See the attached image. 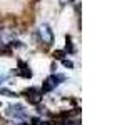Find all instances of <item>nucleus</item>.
<instances>
[{
	"instance_id": "nucleus-7",
	"label": "nucleus",
	"mask_w": 122,
	"mask_h": 125,
	"mask_svg": "<svg viewBox=\"0 0 122 125\" xmlns=\"http://www.w3.org/2000/svg\"><path fill=\"white\" fill-rule=\"evenodd\" d=\"M0 50H2V43H0Z\"/></svg>"
},
{
	"instance_id": "nucleus-5",
	"label": "nucleus",
	"mask_w": 122,
	"mask_h": 125,
	"mask_svg": "<svg viewBox=\"0 0 122 125\" xmlns=\"http://www.w3.org/2000/svg\"><path fill=\"white\" fill-rule=\"evenodd\" d=\"M64 65H65V67H74V63H72L70 60H64Z\"/></svg>"
},
{
	"instance_id": "nucleus-6",
	"label": "nucleus",
	"mask_w": 122,
	"mask_h": 125,
	"mask_svg": "<svg viewBox=\"0 0 122 125\" xmlns=\"http://www.w3.org/2000/svg\"><path fill=\"white\" fill-rule=\"evenodd\" d=\"M69 2H70V0H59V3H60V5H67Z\"/></svg>"
},
{
	"instance_id": "nucleus-1",
	"label": "nucleus",
	"mask_w": 122,
	"mask_h": 125,
	"mask_svg": "<svg viewBox=\"0 0 122 125\" xmlns=\"http://www.w3.org/2000/svg\"><path fill=\"white\" fill-rule=\"evenodd\" d=\"M38 39H40V42L45 47H50L54 43V32H52V29L49 27L47 23H42L38 27Z\"/></svg>"
},
{
	"instance_id": "nucleus-3",
	"label": "nucleus",
	"mask_w": 122,
	"mask_h": 125,
	"mask_svg": "<svg viewBox=\"0 0 122 125\" xmlns=\"http://www.w3.org/2000/svg\"><path fill=\"white\" fill-rule=\"evenodd\" d=\"M64 78H65L64 75H50L49 78H45V82H44V92L54 90V88L59 85V82H62Z\"/></svg>"
},
{
	"instance_id": "nucleus-2",
	"label": "nucleus",
	"mask_w": 122,
	"mask_h": 125,
	"mask_svg": "<svg viewBox=\"0 0 122 125\" xmlns=\"http://www.w3.org/2000/svg\"><path fill=\"white\" fill-rule=\"evenodd\" d=\"M42 90L40 88H28V90H25V95H27V100L30 102V104H34V105H38L40 102H42Z\"/></svg>"
},
{
	"instance_id": "nucleus-4",
	"label": "nucleus",
	"mask_w": 122,
	"mask_h": 125,
	"mask_svg": "<svg viewBox=\"0 0 122 125\" xmlns=\"http://www.w3.org/2000/svg\"><path fill=\"white\" fill-rule=\"evenodd\" d=\"M9 114L13 117H17V118H25L27 117V112L24 110V107L22 105H12L9 107Z\"/></svg>"
}]
</instances>
